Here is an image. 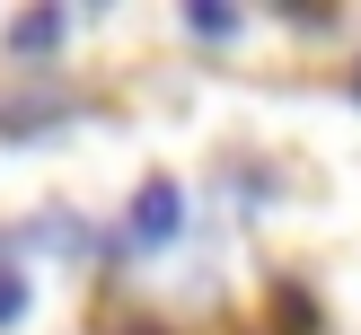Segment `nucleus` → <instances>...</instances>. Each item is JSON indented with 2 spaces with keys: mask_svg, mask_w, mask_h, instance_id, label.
I'll return each instance as SVG.
<instances>
[{
  "mask_svg": "<svg viewBox=\"0 0 361 335\" xmlns=\"http://www.w3.org/2000/svg\"><path fill=\"white\" fill-rule=\"evenodd\" d=\"M123 238H133V247L176 238V176H150V185H141V203H133V221H123Z\"/></svg>",
  "mask_w": 361,
  "mask_h": 335,
  "instance_id": "nucleus-1",
  "label": "nucleus"
},
{
  "mask_svg": "<svg viewBox=\"0 0 361 335\" xmlns=\"http://www.w3.org/2000/svg\"><path fill=\"white\" fill-rule=\"evenodd\" d=\"M0 44H9L18 62H27V53H53V44H62V9H53V0H44V9H18Z\"/></svg>",
  "mask_w": 361,
  "mask_h": 335,
  "instance_id": "nucleus-2",
  "label": "nucleus"
},
{
  "mask_svg": "<svg viewBox=\"0 0 361 335\" xmlns=\"http://www.w3.org/2000/svg\"><path fill=\"white\" fill-rule=\"evenodd\" d=\"M18 317H27V274L0 264V327H18Z\"/></svg>",
  "mask_w": 361,
  "mask_h": 335,
  "instance_id": "nucleus-3",
  "label": "nucleus"
},
{
  "mask_svg": "<svg viewBox=\"0 0 361 335\" xmlns=\"http://www.w3.org/2000/svg\"><path fill=\"white\" fill-rule=\"evenodd\" d=\"M185 27H194V35H229L238 18H229V9H203V0H194V9H185Z\"/></svg>",
  "mask_w": 361,
  "mask_h": 335,
  "instance_id": "nucleus-4",
  "label": "nucleus"
}]
</instances>
